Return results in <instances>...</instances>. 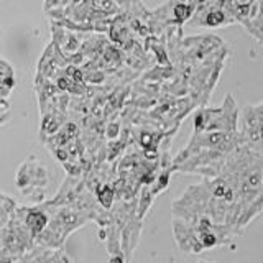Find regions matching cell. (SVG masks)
I'll return each mask as SVG.
<instances>
[{
  "instance_id": "1",
  "label": "cell",
  "mask_w": 263,
  "mask_h": 263,
  "mask_svg": "<svg viewBox=\"0 0 263 263\" xmlns=\"http://www.w3.org/2000/svg\"><path fill=\"white\" fill-rule=\"evenodd\" d=\"M48 222H49V219L46 214L41 211H36V209H30L23 217V224L27 226L33 238H36L41 232H43L45 227L48 226Z\"/></svg>"
},
{
  "instance_id": "2",
  "label": "cell",
  "mask_w": 263,
  "mask_h": 263,
  "mask_svg": "<svg viewBox=\"0 0 263 263\" xmlns=\"http://www.w3.org/2000/svg\"><path fill=\"white\" fill-rule=\"evenodd\" d=\"M99 202H101L105 209H109L112 202H114V193H112V189L109 186H102L101 189H99Z\"/></svg>"
},
{
  "instance_id": "3",
  "label": "cell",
  "mask_w": 263,
  "mask_h": 263,
  "mask_svg": "<svg viewBox=\"0 0 263 263\" xmlns=\"http://www.w3.org/2000/svg\"><path fill=\"white\" fill-rule=\"evenodd\" d=\"M54 263H71V260H69L68 257H66V255L60 253V255H58V258H56Z\"/></svg>"
}]
</instances>
